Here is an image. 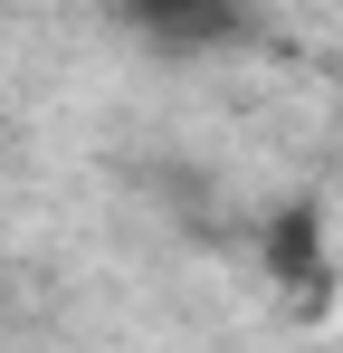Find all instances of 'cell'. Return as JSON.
<instances>
[{"label":"cell","mask_w":343,"mask_h":353,"mask_svg":"<svg viewBox=\"0 0 343 353\" xmlns=\"http://www.w3.org/2000/svg\"><path fill=\"white\" fill-rule=\"evenodd\" d=\"M124 19H134L153 48H172V58H191V48H229V39L248 29L238 0H124Z\"/></svg>","instance_id":"1"},{"label":"cell","mask_w":343,"mask_h":353,"mask_svg":"<svg viewBox=\"0 0 343 353\" xmlns=\"http://www.w3.org/2000/svg\"><path fill=\"white\" fill-rule=\"evenodd\" d=\"M267 258H277V277H286L295 296H324V230H315V210H305V201H286V210H277Z\"/></svg>","instance_id":"2"}]
</instances>
